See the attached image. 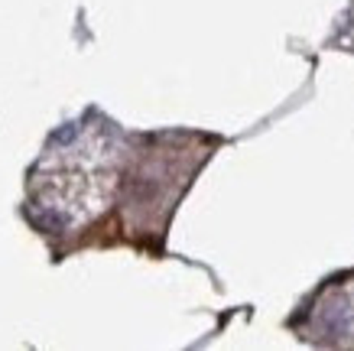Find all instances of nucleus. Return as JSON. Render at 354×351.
Instances as JSON below:
<instances>
[]
</instances>
